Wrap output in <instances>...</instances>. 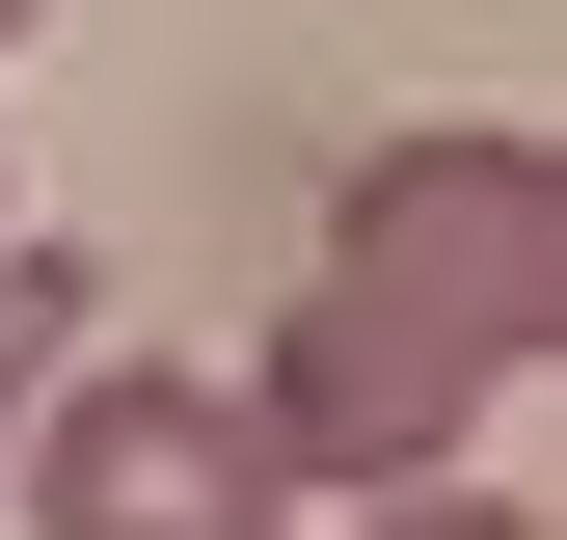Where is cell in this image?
Listing matches in <instances>:
<instances>
[{
  "label": "cell",
  "instance_id": "cell-1",
  "mask_svg": "<svg viewBox=\"0 0 567 540\" xmlns=\"http://www.w3.org/2000/svg\"><path fill=\"white\" fill-rule=\"evenodd\" d=\"M540 324H567L540 135L514 108H405L379 163L324 189V298L270 324L244 433H270V487H460V433L540 378Z\"/></svg>",
  "mask_w": 567,
  "mask_h": 540
},
{
  "label": "cell",
  "instance_id": "cell-2",
  "mask_svg": "<svg viewBox=\"0 0 567 540\" xmlns=\"http://www.w3.org/2000/svg\"><path fill=\"white\" fill-rule=\"evenodd\" d=\"M0 459H28V540H298V487H270V433H244V378H163V352L54 378Z\"/></svg>",
  "mask_w": 567,
  "mask_h": 540
},
{
  "label": "cell",
  "instance_id": "cell-3",
  "mask_svg": "<svg viewBox=\"0 0 567 540\" xmlns=\"http://www.w3.org/2000/svg\"><path fill=\"white\" fill-rule=\"evenodd\" d=\"M54 324H82V270H54V243H0V433L54 405Z\"/></svg>",
  "mask_w": 567,
  "mask_h": 540
},
{
  "label": "cell",
  "instance_id": "cell-4",
  "mask_svg": "<svg viewBox=\"0 0 567 540\" xmlns=\"http://www.w3.org/2000/svg\"><path fill=\"white\" fill-rule=\"evenodd\" d=\"M379 540H540L514 487H379Z\"/></svg>",
  "mask_w": 567,
  "mask_h": 540
},
{
  "label": "cell",
  "instance_id": "cell-5",
  "mask_svg": "<svg viewBox=\"0 0 567 540\" xmlns=\"http://www.w3.org/2000/svg\"><path fill=\"white\" fill-rule=\"evenodd\" d=\"M0 28H28V0H0Z\"/></svg>",
  "mask_w": 567,
  "mask_h": 540
},
{
  "label": "cell",
  "instance_id": "cell-6",
  "mask_svg": "<svg viewBox=\"0 0 567 540\" xmlns=\"http://www.w3.org/2000/svg\"><path fill=\"white\" fill-rule=\"evenodd\" d=\"M0 243H28V217H0Z\"/></svg>",
  "mask_w": 567,
  "mask_h": 540
}]
</instances>
